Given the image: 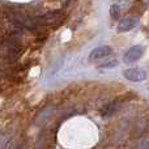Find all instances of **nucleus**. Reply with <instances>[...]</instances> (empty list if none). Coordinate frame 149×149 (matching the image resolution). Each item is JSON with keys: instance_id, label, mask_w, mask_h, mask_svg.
<instances>
[{"instance_id": "f257e3e1", "label": "nucleus", "mask_w": 149, "mask_h": 149, "mask_svg": "<svg viewBox=\"0 0 149 149\" xmlns=\"http://www.w3.org/2000/svg\"><path fill=\"white\" fill-rule=\"evenodd\" d=\"M36 18H37V22L42 24V25H55V24H59L64 20V15L60 10L54 9V10H50V12H46L45 15Z\"/></svg>"}, {"instance_id": "f03ea898", "label": "nucleus", "mask_w": 149, "mask_h": 149, "mask_svg": "<svg viewBox=\"0 0 149 149\" xmlns=\"http://www.w3.org/2000/svg\"><path fill=\"white\" fill-rule=\"evenodd\" d=\"M139 24V17L134 15L126 16V17L119 18L118 24H116V31L118 33H127V31L132 30L134 28H136Z\"/></svg>"}, {"instance_id": "7ed1b4c3", "label": "nucleus", "mask_w": 149, "mask_h": 149, "mask_svg": "<svg viewBox=\"0 0 149 149\" xmlns=\"http://www.w3.org/2000/svg\"><path fill=\"white\" fill-rule=\"evenodd\" d=\"M123 76L126 80L132 82H140V81H145L148 77V73L144 68L141 67H132L128 68L123 72Z\"/></svg>"}, {"instance_id": "20e7f679", "label": "nucleus", "mask_w": 149, "mask_h": 149, "mask_svg": "<svg viewBox=\"0 0 149 149\" xmlns=\"http://www.w3.org/2000/svg\"><path fill=\"white\" fill-rule=\"evenodd\" d=\"M13 24H16L17 26L20 28H24V29H36L38 22H37V18L34 17H30V16H26V15H13L10 17Z\"/></svg>"}, {"instance_id": "39448f33", "label": "nucleus", "mask_w": 149, "mask_h": 149, "mask_svg": "<svg viewBox=\"0 0 149 149\" xmlns=\"http://www.w3.org/2000/svg\"><path fill=\"white\" fill-rule=\"evenodd\" d=\"M144 54V47L140 46V45H135V46H131L123 55V62L126 64H132V63L137 62L140 58Z\"/></svg>"}, {"instance_id": "423d86ee", "label": "nucleus", "mask_w": 149, "mask_h": 149, "mask_svg": "<svg viewBox=\"0 0 149 149\" xmlns=\"http://www.w3.org/2000/svg\"><path fill=\"white\" fill-rule=\"evenodd\" d=\"M111 52H113V47H111V46H107V45H103V46H98V47L93 49L92 51L89 52V56H88V59H89L90 62L101 60V59H103V58H106V56H109V55H111Z\"/></svg>"}, {"instance_id": "0eeeda50", "label": "nucleus", "mask_w": 149, "mask_h": 149, "mask_svg": "<svg viewBox=\"0 0 149 149\" xmlns=\"http://www.w3.org/2000/svg\"><path fill=\"white\" fill-rule=\"evenodd\" d=\"M52 111H54V106H50V107L43 109V110H42L41 113L37 115L34 123H36V124H41V123H43V122H46L47 119L50 118V115L52 114Z\"/></svg>"}, {"instance_id": "6e6552de", "label": "nucleus", "mask_w": 149, "mask_h": 149, "mask_svg": "<svg viewBox=\"0 0 149 149\" xmlns=\"http://www.w3.org/2000/svg\"><path fill=\"white\" fill-rule=\"evenodd\" d=\"M118 110H119V103L116 102V101H114V102L106 105L105 107L101 110V114H102V116H111V115H114Z\"/></svg>"}, {"instance_id": "1a4fd4ad", "label": "nucleus", "mask_w": 149, "mask_h": 149, "mask_svg": "<svg viewBox=\"0 0 149 149\" xmlns=\"http://www.w3.org/2000/svg\"><path fill=\"white\" fill-rule=\"evenodd\" d=\"M120 13H122V7L120 4L115 3L110 7V16L114 18V20H118L119 21V17H120Z\"/></svg>"}, {"instance_id": "9d476101", "label": "nucleus", "mask_w": 149, "mask_h": 149, "mask_svg": "<svg viewBox=\"0 0 149 149\" xmlns=\"http://www.w3.org/2000/svg\"><path fill=\"white\" fill-rule=\"evenodd\" d=\"M118 65H119L118 59H111L105 63H101L100 68H102V70H111V68H115V67H118Z\"/></svg>"}, {"instance_id": "9b49d317", "label": "nucleus", "mask_w": 149, "mask_h": 149, "mask_svg": "<svg viewBox=\"0 0 149 149\" xmlns=\"http://www.w3.org/2000/svg\"><path fill=\"white\" fill-rule=\"evenodd\" d=\"M10 132H4V134H0V149H4L8 145L10 140Z\"/></svg>"}, {"instance_id": "f8f14e48", "label": "nucleus", "mask_w": 149, "mask_h": 149, "mask_svg": "<svg viewBox=\"0 0 149 149\" xmlns=\"http://www.w3.org/2000/svg\"><path fill=\"white\" fill-rule=\"evenodd\" d=\"M135 149H149V140L141 139L136 145H135Z\"/></svg>"}, {"instance_id": "ddd939ff", "label": "nucleus", "mask_w": 149, "mask_h": 149, "mask_svg": "<svg viewBox=\"0 0 149 149\" xmlns=\"http://www.w3.org/2000/svg\"><path fill=\"white\" fill-rule=\"evenodd\" d=\"M9 149H22V145H20V144H13V145H10Z\"/></svg>"}]
</instances>
